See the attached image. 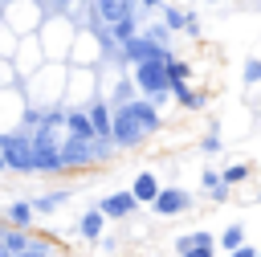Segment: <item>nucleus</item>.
<instances>
[{
  "instance_id": "nucleus-1",
  "label": "nucleus",
  "mask_w": 261,
  "mask_h": 257,
  "mask_svg": "<svg viewBox=\"0 0 261 257\" xmlns=\"http://www.w3.org/2000/svg\"><path fill=\"white\" fill-rule=\"evenodd\" d=\"M130 82H135V90H139V98H147V102H167L171 98V78H167V57H159V61H143V65H135L130 69Z\"/></svg>"
},
{
  "instance_id": "nucleus-2",
  "label": "nucleus",
  "mask_w": 261,
  "mask_h": 257,
  "mask_svg": "<svg viewBox=\"0 0 261 257\" xmlns=\"http://www.w3.org/2000/svg\"><path fill=\"white\" fill-rule=\"evenodd\" d=\"M33 171L37 175H61L65 171L61 143L53 139V126H41V122H37V135H33Z\"/></svg>"
},
{
  "instance_id": "nucleus-3",
  "label": "nucleus",
  "mask_w": 261,
  "mask_h": 257,
  "mask_svg": "<svg viewBox=\"0 0 261 257\" xmlns=\"http://www.w3.org/2000/svg\"><path fill=\"white\" fill-rule=\"evenodd\" d=\"M0 155H4V171H16V175L33 171V139H24V135H0Z\"/></svg>"
},
{
  "instance_id": "nucleus-4",
  "label": "nucleus",
  "mask_w": 261,
  "mask_h": 257,
  "mask_svg": "<svg viewBox=\"0 0 261 257\" xmlns=\"http://www.w3.org/2000/svg\"><path fill=\"white\" fill-rule=\"evenodd\" d=\"M143 139H147V131L135 122V114H130L126 106H114V131H110V143L122 147V151H130V147H139Z\"/></svg>"
},
{
  "instance_id": "nucleus-5",
  "label": "nucleus",
  "mask_w": 261,
  "mask_h": 257,
  "mask_svg": "<svg viewBox=\"0 0 261 257\" xmlns=\"http://www.w3.org/2000/svg\"><path fill=\"white\" fill-rule=\"evenodd\" d=\"M171 49H163V45H155L147 33H139L135 41H126L122 45V61H130V69L135 65H143V61H159V57H167Z\"/></svg>"
},
{
  "instance_id": "nucleus-6",
  "label": "nucleus",
  "mask_w": 261,
  "mask_h": 257,
  "mask_svg": "<svg viewBox=\"0 0 261 257\" xmlns=\"http://www.w3.org/2000/svg\"><path fill=\"white\" fill-rule=\"evenodd\" d=\"M94 208H98L106 220H126V216H135L139 200H135V196H130V188H126V192H110V196H102Z\"/></svg>"
},
{
  "instance_id": "nucleus-7",
  "label": "nucleus",
  "mask_w": 261,
  "mask_h": 257,
  "mask_svg": "<svg viewBox=\"0 0 261 257\" xmlns=\"http://www.w3.org/2000/svg\"><path fill=\"white\" fill-rule=\"evenodd\" d=\"M151 208H155L159 216H179V212L192 208V196H188L184 188H159V196H155Z\"/></svg>"
},
{
  "instance_id": "nucleus-8",
  "label": "nucleus",
  "mask_w": 261,
  "mask_h": 257,
  "mask_svg": "<svg viewBox=\"0 0 261 257\" xmlns=\"http://www.w3.org/2000/svg\"><path fill=\"white\" fill-rule=\"evenodd\" d=\"M86 114H90L94 135H98L102 143H110V131H114V110H110V102H106V98H94V102L86 106Z\"/></svg>"
},
{
  "instance_id": "nucleus-9",
  "label": "nucleus",
  "mask_w": 261,
  "mask_h": 257,
  "mask_svg": "<svg viewBox=\"0 0 261 257\" xmlns=\"http://www.w3.org/2000/svg\"><path fill=\"white\" fill-rule=\"evenodd\" d=\"M126 110L135 114V122H139L147 135H155V131L163 126V118H159V106H155V102H147V98H135V102H126Z\"/></svg>"
},
{
  "instance_id": "nucleus-10",
  "label": "nucleus",
  "mask_w": 261,
  "mask_h": 257,
  "mask_svg": "<svg viewBox=\"0 0 261 257\" xmlns=\"http://www.w3.org/2000/svg\"><path fill=\"white\" fill-rule=\"evenodd\" d=\"M94 12H98V20L118 24V20L135 16V0H94Z\"/></svg>"
},
{
  "instance_id": "nucleus-11",
  "label": "nucleus",
  "mask_w": 261,
  "mask_h": 257,
  "mask_svg": "<svg viewBox=\"0 0 261 257\" xmlns=\"http://www.w3.org/2000/svg\"><path fill=\"white\" fill-rule=\"evenodd\" d=\"M130 196H135L139 204H155V196H159V179H155V171H139L135 184H130Z\"/></svg>"
},
{
  "instance_id": "nucleus-12",
  "label": "nucleus",
  "mask_w": 261,
  "mask_h": 257,
  "mask_svg": "<svg viewBox=\"0 0 261 257\" xmlns=\"http://www.w3.org/2000/svg\"><path fill=\"white\" fill-rule=\"evenodd\" d=\"M65 135H73V139H98L86 110H69V114H65Z\"/></svg>"
},
{
  "instance_id": "nucleus-13",
  "label": "nucleus",
  "mask_w": 261,
  "mask_h": 257,
  "mask_svg": "<svg viewBox=\"0 0 261 257\" xmlns=\"http://www.w3.org/2000/svg\"><path fill=\"white\" fill-rule=\"evenodd\" d=\"M171 98H175L179 106H188V110H200V106L208 102V98H204L200 90H192L188 82H171Z\"/></svg>"
},
{
  "instance_id": "nucleus-14",
  "label": "nucleus",
  "mask_w": 261,
  "mask_h": 257,
  "mask_svg": "<svg viewBox=\"0 0 261 257\" xmlns=\"http://www.w3.org/2000/svg\"><path fill=\"white\" fill-rule=\"evenodd\" d=\"M33 216H37V212H33V204H29V200H12V204L4 208V220H8V224H16V228H29V224H33Z\"/></svg>"
},
{
  "instance_id": "nucleus-15",
  "label": "nucleus",
  "mask_w": 261,
  "mask_h": 257,
  "mask_svg": "<svg viewBox=\"0 0 261 257\" xmlns=\"http://www.w3.org/2000/svg\"><path fill=\"white\" fill-rule=\"evenodd\" d=\"M65 200H69V192L61 188V192H45V196H37V200H29V204H33V212H37V216H49V212H57Z\"/></svg>"
},
{
  "instance_id": "nucleus-16",
  "label": "nucleus",
  "mask_w": 261,
  "mask_h": 257,
  "mask_svg": "<svg viewBox=\"0 0 261 257\" xmlns=\"http://www.w3.org/2000/svg\"><path fill=\"white\" fill-rule=\"evenodd\" d=\"M102 228H106V216H102L98 208H90V212L77 220V233H82L86 241H98V237H102Z\"/></svg>"
},
{
  "instance_id": "nucleus-17",
  "label": "nucleus",
  "mask_w": 261,
  "mask_h": 257,
  "mask_svg": "<svg viewBox=\"0 0 261 257\" xmlns=\"http://www.w3.org/2000/svg\"><path fill=\"white\" fill-rule=\"evenodd\" d=\"M139 37V16H126V20H118V24H110V41L122 49L126 41H135Z\"/></svg>"
},
{
  "instance_id": "nucleus-18",
  "label": "nucleus",
  "mask_w": 261,
  "mask_h": 257,
  "mask_svg": "<svg viewBox=\"0 0 261 257\" xmlns=\"http://www.w3.org/2000/svg\"><path fill=\"white\" fill-rule=\"evenodd\" d=\"M245 245V228L241 224H228L220 237H216V249H224V253H232V249H241Z\"/></svg>"
},
{
  "instance_id": "nucleus-19",
  "label": "nucleus",
  "mask_w": 261,
  "mask_h": 257,
  "mask_svg": "<svg viewBox=\"0 0 261 257\" xmlns=\"http://www.w3.org/2000/svg\"><path fill=\"white\" fill-rule=\"evenodd\" d=\"M167 78H171V82H188V78H192V65L179 61L175 53H167Z\"/></svg>"
},
{
  "instance_id": "nucleus-20",
  "label": "nucleus",
  "mask_w": 261,
  "mask_h": 257,
  "mask_svg": "<svg viewBox=\"0 0 261 257\" xmlns=\"http://www.w3.org/2000/svg\"><path fill=\"white\" fill-rule=\"evenodd\" d=\"M220 179H224V188L245 184V179H249V163H232V167H224V171H220Z\"/></svg>"
},
{
  "instance_id": "nucleus-21",
  "label": "nucleus",
  "mask_w": 261,
  "mask_h": 257,
  "mask_svg": "<svg viewBox=\"0 0 261 257\" xmlns=\"http://www.w3.org/2000/svg\"><path fill=\"white\" fill-rule=\"evenodd\" d=\"M147 37H151L155 45H163V49H167V41H171V29H167V24H151V29H147Z\"/></svg>"
},
{
  "instance_id": "nucleus-22",
  "label": "nucleus",
  "mask_w": 261,
  "mask_h": 257,
  "mask_svg": "<svg viewBox=\"0 0 261 257\" xmlns=\"http://www.w3.org/2000/svg\"><path fill=\"white\" fill-rule=\"evenodd\" d=\"M257 82H261V61L249 57V61H245V86H257Z\"/></svg>"
},
{
  "instance_id": "nucleus-23",
  "label": "nucleus",
  "mask_w": 261,
  "mask_h": 257,
  "mask_svg": "<svg viewBox=\"0 0 261 257\" xmlns=\"http://www.w3.org/2000/svg\"><path fill=\"white\" fill-rule=\"evenodd\" d=\"M200 151H208V155H216V151H220V135H216V126H212V131L204 135V143H200Z\"/></svg>"
},
{
  "instance_id": "nucleus-24",
  "label": "nucleus",
  "mask_w": 261,
  "mask_h": 257,
  "mask_svg": "<svg viewBox=\"0 0 261 257\" xmlns=\"http://www.w3.org/2000/svg\"><path fill=\"white\" fill-rule=\"evenodd\" d=\"M200 184H204V188H208V192H212V188H220V184H224V179H220V171H212V167H208V171H204V175H200Z\"/></svg>"
},
{
  "instance_id": "nucleus-25",
  "label": "nucleus",
  "mask_w": 261,
  "mask_h": 257,
  "mask_svg": "<svg viewBox=\"0 0 261 257\" xmlns=\"http://www.w3.org/2000/svg\"><path fill=\"white\" fill-rule=\"evenodd\" d=\"M184 257H216V245H204V249H188Z\"/></svg>"
},
{
  "instance_id": "nucleus-26",
  "label": "nucleus",
  "mask_w": 261,
  "mask_h": 257,
  "mask_svg": "<svg viewBox=\"0 0 261 257\" xmlns=\"http://www.w3.org/2000/svg\"><path fill=\"white\" fill-rule=\"evenodd\" d=\"M228 257H257V249H253V245H241V249H232Z\"/></svg>"
},
{
  "instance_id": "nucleus-27",
  "label": "nucleus",
  "mask_w": 261,
  "mask_h": 257,
  "mask_svg": "<svg viewBox=\"0 0 261 257\" xmlns=\"http://www.w3.org/2000/svg\"><path fill=\"white\" fill-rule=\"evenodd\" d=\"M208 196H212V200H216V204H220V200H228V188H224V184H220V188H212V192H208Z\"/></svg>"
},
{
  "instance_id": "nucleus-28",
  "label": "nucleus",
  "mask_w": 261,
  "mask_h": 257,
  "mask_svg": "<svg viewBox=\"0 0 261 257\" xmlns=\"http://www.w3.org/2000/svg\"><path fill=\"white\" fill-rule=\"evenodd\" d=\"M139 4H143V8H159V0H139Z\"/></svg>"
},
{
  "instance_id": "nucleus-29",
  "label": "nucleus",
  "mask_w": 261,
  "mask_h": 257,
  "mask_svg": "<svg viewBox=\"0 0 261 257\" xmlns=\"http://www.w3.org/2000/svg\"><path fill=\"white\" fill-rule=\"evenodd\" d=\"M257 200H261V188H257Z\"/></svg>"
},
{
  "instance_id": "nucleus-30",
  "label": "nucleus",
  "mask_w": 261,
  "mask_h": 257,
  "mask_svg": "<svg viewBox=\"0 0 261 257\" xmlns=\"http://www.w3.org/2000/svg\"><path fill=\"white\" fill-rule=\"evenodd\" d=\"M208 4H220V0H208Z\"/></svg>"
},
{
  "instance_id": "nucleus-31",
  "label": "nucleus",
  "mask_w": 261,
  "mask_h": 257,
  "mask_svg": "<svg viewBox=\"0 0 261 257\" xmlns=\"http://www.w3.org/2000/svg\"><path fill=\"white\" fill-rule=\"evenodd\" d=\"M257 257H261V249H257Z\"/></svg>"
}]
</instances>
